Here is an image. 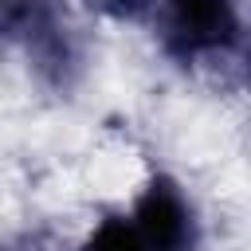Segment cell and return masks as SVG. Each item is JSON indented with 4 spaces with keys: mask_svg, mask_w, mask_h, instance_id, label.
I'll use <instances>...</instances> for the list:
<instances>
[{
    "mask_svg": "<svg viewBox=\"0 0 251 251\" xmlns=\"http://www.w3.org/2000/svg\"><path fill=\"white\" fill-rule=\"evenodd\" d=\"M0 251H43L31 235H4L0 239Z\"/></svg>",
    "mask_w": 251,
    "mask_h": 251,
    "instance_id": "8992f818",
    "label": "cell"
},
{
    "mask_svg": "<svg viewBox=\"0 0 251 251\" xmlns=\"http://www.w3.org/2000/svg\"><path fill=\"white\" fill-rule=\"evenodd\" d=\"M122 212L133 224L145 251H200L204 247L200 200L169 169L145 173V180L133 188V196Z\"/></svg>",
    "mask_w": 251,
    "mask_h": 251,
    "instance_id": "3957f363",
    "label": "cell"
},
{
    "mask_svg": "<svg viewBox=\"0 0 251 251\" xmlns=\"http://www.w3.org/2000/svg\"><path fill=\"white\" fill-rule=\"evenodd\" d=\"M153 4L157 0H82V8L90 16H98L102 24H114V27H145Z\"/></svg>",
    "mask_w": 251,
    "mask_h": 251,
    "instance_id": "5b68a950",
    "label": "cell"
},
{
    "mask_svg": "<svg viewBox=\"0 0 251 251\" xmlns=\"http://www.w3.org/2000/svg\"><path fill=\"white\" fill-rule=\"evenodd\" d=\"M71 251H145V247H141L133 224L126 220V212L110 208L98 220H90V227L78 235V243Z\"/></svg>",
    "mask_w": 251,
    "mask_h": 251,
    "instance_id": "277c9868",
    "label": "cell"
},
{
    "mask_svg": "<svg viewBox=\"0 0 251 251\" xmlns=\"http://www.w3.org/2000/svg\"><path fill=\"white\" fill-rule=\"evenodd\" d=\"M0 43L51 90H71L82 75V39L59 0H0Z\"/></svg>",
    "mask_w": 251,
    "mask_h": 251,
    "instance_id": "7a4b0ae2",
    "label": "cell"
},
{
    "mask_svg": "<svg viewBox=\"0 0 251 251\" xmlns=\"http://www.w3.org/2000/svg\"><path fill=\"white\" fill-rule=\"evenodd\" d=\"M145 27L173 67L212 71L243 55L247 8L243 0H157Z\"/></svg>",
    "mask_w": 251,
    "mask_h": 251,
    "instance_id": "6da1fadb",
    "label": "cell"
}]
</instances>
